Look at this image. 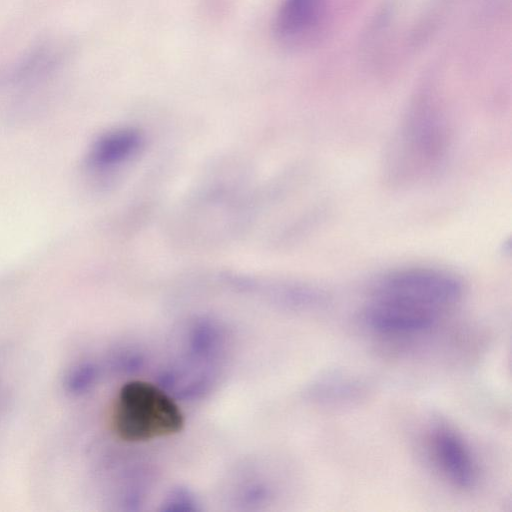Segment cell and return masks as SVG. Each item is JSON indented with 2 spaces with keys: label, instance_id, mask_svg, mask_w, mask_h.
<instances>
[{
  "label": "cell",
  "instance_id": "3957f363",
  "mask_svg": "<svg viewBox=\"0 0 512 512\" xmlns=\"http://www.w3.org/2000/svg\"><path fill=\"white\" fill-rule=\"evenodd\" d=\"M330 17V0H283L274 18V38L285 50H306L325 35Z\"/></svg>",
  "mask_w": 512,
  "mask_h": 512
},
{
  "label": "cell",
  "instance_id": "7a4b0ae2",
  "mask_svg": "<svg viewBox=\"0 0 512 512\" xmlns=\"http://www.w3.org/2000/svg\"><path fill=\"white\" fill-rule=\"evenodd\" d=\"M462 296L463 284L455 275L419 267L400 269L382 276L369 295L441 319L458 304Z\"/></svg>",
  "mask_w": 512,
  "mask_h": 512
},
{
  "label": "cell",
  "instance_id": "8992f818",
  "mask_svg": "<svg viewBox=\"0 0 512 512\" xmlns=\"http://www.w3.org/2000/svg\"><path fill=\"white\" fill-rule=\"evenodd\" d=\"M316 393L324 403H342L356 399L362 393V386L349 377L333 374L324 376Z\"/></svg>",
  "mask_w": 512,
  "mask_h": 512
},
{
  "label": "cell",
  "instance_id": "6da1fadb",
  "mask_svg": "<svg viewBox=\"0 0 512 512\" xmlns=\"http://www.w3.org/2000/svg\"><path fill=\"white\" fill-rule=\"evenodd\" d=\"M109 422L118 438L142 442L178 433L183 428L184 416L178 404L160 387L132 380L117 393Z\"/></svg>",
  "mask_w": 512,
  "mask_h": 512
},
{
  "label": "cell",
  "instance_id": "277c9868",
  "mask_svg": "<svg viewBox=\"0 0 512 512\" xmlns=\"http://www.w3.org/2000/svg\"><path fill=\"white\" fill-rule=\"evenodd\" d=\"M431 462L454 488L470 491L479 481L476 458L465 439L446 424L433 426L426 437Z\"/></svg>",
  "mask_w": 512,
  "mask_h": 512
},
{
  "label": "cell",
  "instance_id": "5b68a950",
  "mask_svg": "<svg viewBox=\"0 0 512 512\" xmlns=\"http://www.w3.org/2000/svg\"><path fill=\"white\" fill-rule=\"evenodd\" d=\"M142 141V134L133 127L112 130L95 142L89 154V162L96 168L114 167L135 155Z\"/></svg>",
  "mask_w": 512,
  "mask_h": 512
}]
</instances>
